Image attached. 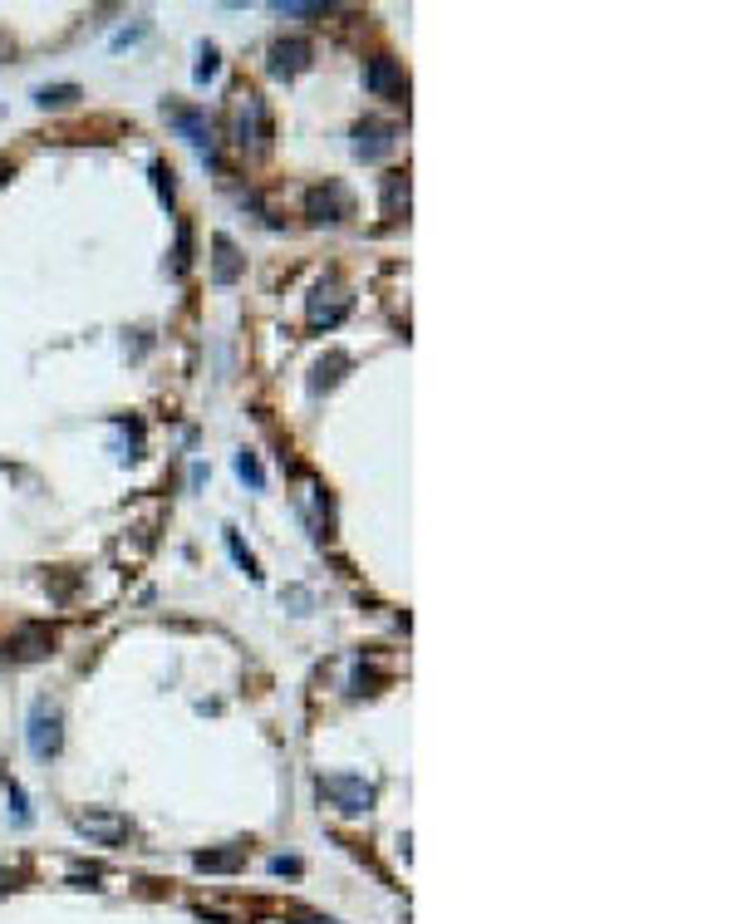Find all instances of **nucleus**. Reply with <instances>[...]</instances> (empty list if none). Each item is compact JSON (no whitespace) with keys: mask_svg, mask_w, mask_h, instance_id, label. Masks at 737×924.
Here are the masks:
<instances>
[{"mask_svg":"<svg viewBox=\"0 0 737 924\" xmlns=\"http://www.w3.org/2000/svg\"><path fill=\"white\" fill-rule=\"evenodd\" d=\"M64 718H59V708L50 703V698H40L35 708H30V728H25V743H30V752L40 757V762H50V757H59V748H64V728H59Z\"/></svg>","mask_w":737,"mask_h":924,"instance_id":"nucleus-1","label":"nucleus"},{"mask_svg":"<svg viewBox=\"0 0 737 924\" xmlns=\"http://www.w3.org/2000/svg\"><path fill=\"white\" fill-rule=\"evenodd\" d=\"M236 143L251 148V153L271 148V109H266L261 94H241V104H236Z\"/></svg>","mask_w":737,"mask_h":924,"instance_id":"nucleus-2","label":"nucleus"},{"mask_svg":"<svg viewBox=\"0 0 737 924\" xmlns=\"http://www.w3.org/2000/svg\"><path fill=\"white\" fill-rule=\"evenodd\" d=\"M305 217L310 222H330V227H340L344 217H354V197H349V187L344 182H320V187H310L305 192Z\"/></svg>","mask_w":737,"mask_h":924,"instance_id":"nucleus-3","label":"nucleus"},{"mask_svg":"<svg viewBox=\"0 0 737 924\" xmlns=\"http://www.w3.org/2000/svg\"><path fill=\"white\" fill-rule=\"evenodd\" d=\"M320 797H325V802H335L344 816H359V811L374 807V787H369L364 777H349V772H330V777H320Z\"/></svg>","mask_w":737,"mask_h":924,"instance_id":"nucleus-4","label":"nucleus"},{"mask_svg":"<svg viewBox=\"0 0 737 924\" xmlns=\"http://www.w3.org/2000/svg\"><path fill=\"white\" fill-rule=\"evenodd\" d=\"M74 831L89 836L94 846H123L133 826H128V816H118V811L89 807V811H74Z\"/></svg>","mask_w":737,"mask_h":924,"instance_id":"nucleus-5","label":"nucleus"},{"mask_svg":"<svg viewBox=\"0 0 737 924\" xmlns=\"http://www.w3.org/2000/svg\"><path fill=\"white\" fill-rule=\"evenodd\" d=\"M163 118L177 128V138H182L187 148H197V153L212 163V123H207V114H202V109H187V104H163Z\"/></svg>","mask_w":737,"mask_h":924,"instance_id":"nucleus-6","label":"nucleus"},{"mask_svg":"<svg viewBox=\"0 0 737 924\" xmlns=\"http://www.w3.org/2000/svg\"><path fill=\"white\" fill-rule=\"evenodd\" d=\"M364 89H369L374 99H394V104H403V99H408V74H403L398 59H369V64H364Z\"/></svg>","mask_w":737,"mask_h":924,"instance_id":"nucleus-7","label":"nucleus"},{"mask_svg":"<svg viewBox=\"0 0 737 924\" xmlns=\"http://www.w3.org/2000/svg\"><path fill=\"white\" fill-rule=\"evenodd\" d=\"M349 310H354V300H349V295H344L335 281H330V286L320 281V286H315V295H310V310H305V315H310V330H335Z\"/></svg>","mask_w":737,"mask_h":924,"instance_id":"nucleus-8","label":"nucleus"},{"mask_svg":"<svg viewBox=\"0 0 737 924\" xmlns=\"http://www.w3.org/2000/svg\"><path fill=\"white\" fill-rule=\"evenodd\" d=\"M394 143H398V128H394V123L364 118V123L354 128V158H364V163H374V158L394 153Z\"/></svg>","mask_w":737,"mask_h":924,"instance_id":"nucleus-9","label":"nucleus"},{"mask_svg":"<svg viewBox=\"0 0 737 924\" xmlns=\"http://www.w3.org/2000/svg\"><path fill=\"white\" fill-rule=\"evenodd\" d=\"M55 654V630L50 625H20L5 639V659H45Z\"/></svg>","mask_w":737,"mask_h":924,"instance_id":"nucleus-10","label":"nucleus"},{"mask_svg":"<svg viewBox=\"0 0 737 924\" xmlns=\"http://www.w3.org/2000/svg\"><path fill=\"white\" fill-rule=\"evenodd\" d=\"M305 64H310V40L290 35V40H276V45H271V64H266V69H271L276 79H295Z\"/></svg>","mask_w":737,"mask_h":924,"instance_id":"nucleus-11","label":"nucleus"},{"mask_svg":"<svg viewBox=\"0 0 737 924\" xmlns=\"http://www.w3.org/2000/svg\"><path fill=\"white\" fill-rule=\"evenodd\" d=\"M241 271H246V261H241L236 241H231L227 231H217V236H212V281H217V286H231Z\"/></svg>","mask_w":737,"mask_h":924,"instance_id":"nucleus-12","label":"nucleus"},{"mask_svg":"<svg viewBox=\"0 0 737 924\" xmlns=\"http://www.w3.org/2000/svg\"><path fill=\"white\" fill-rule=\"evenodd\" d=\"M344 369H349V354L344 349H330L320 364H315V374H310V394H325V389H335L344 379Z\"/></svg>","mask_w":737,"mask_h":924,"instance_id":"nucleus-13","label":"nucleus"},{"mask_svg":"<svg viewBox=\"0 0 737 924\" xmlns=\"http://www.w3.org/2000/svg\"><path fill=\"white\" fill-rule=\"evenodd\" d=\"M192 866L227 875V870H241V866H246V851H241V846H236V851H197V856H192Z\"/></svg>","mask_w":737,"mask_h":924,"instance_id":"nucleus-14","label":"nucleus"},{"mask_svg":"<svg viewBox=\"0 0 737 924\" xmlns=\"http://www.w3.org/2000/svg\"><path fill=\"white\" fill-rule=\"evenodd\" d=\"M79 99V84H40L35 89V104L40 109H69Z\"/></svg>","mask_w":737,"mask_h":924,"instance_id":"nucleus-15","label":"nucleus"},{"mask_svg":"<svg viewBox=\"0 0 737 924\" xmlns=\"http://www.w3.org/2000/svg\"><path fill=\"white\" fill-rule=\"evenodd\" d=\"M398 207H408V177L389 173V177H384V212H389V217H398Z\"/></svg>","mask_w":737,"mask_h":924,"instance_id":"nucleus-16","label":"nucleus"},{"mask_svg":"<svg viewBox=\"0 0 737 924\" xmlns=\"http://www.w3.org/2000/svg\"><path fill=\"white\" fill-rule=\"evenodd\" d=\"M236 477H241V482H251V492H261V487H266V472H261L256 453H236Z\"/></svg>","mask_w":737,"mask_h":924,"instance_id":"nucleus-17","label":"nucleus"},{"mask_svg":"<svg viewBox=\"0 0 737 924\" xmlns=\"http://www.w3.org/2000/svg\"><path fill=\"white\" fill-rule=\"evenodd\" d=\"M227 551L236 556V566H241L246 576H251V580H261V571H256V556H251V551L241 546V536H236V531H227Z\"/></svg>","mask_w":737,"mask_h":924,"instance_id":"nucleus-18","label":"nucleus"},{"mask_svg":"<svg viewBox=\"0 0 737 924\" xmlns=\"http://www.w3.org/2000/svg\"><path fill=\"white\" fill-rule=\"evenodd\" d=\"M217 69H222V55H217L212 45H202V59H197L192 79H197V84H207V79H217Z\"/></svg>","mask_w":737,"mask_h":924,"instance_id":"nucleus-19","label":"nucleus"},{"mask_svg":"<svg viewBox=\"0 0 737 924\" xmlns=\"http://www.w3.org/2000/svg\"><path fill=\"white\" fill-rule=\"evenodd\" d=\"M187 261H192V227H177V256H172V271L182 276V271H187Z\"/></svg>","mask_w":737,"mask_h":924,"instance_id":"nucleus-20","label":"nucleus"},{"mask_svg":"<svg viewBox=\"0 0 737 924\" xmlns=\"http://www.w3.org/2000/svg\"><path fill=\"white\" fill-rule=\"evenodd\" d=\"M143 35H148V20H138V25H133V30H118L114 40H109V45H114V50H128V45H138V40H143Z\"/></svg>","mask_w":737,"mask_h":924,"instance_id":"nucleus-21","label":"nucleus"},{"mask_svg":"<svg viewBox=\"0 0 737 924\" xmlns=\"http://www.w3.org/2000/svg\"><path fill=\"white\" fill-rule=\"evenodd\" d=\"M148 173L158 177V197H163V202H168V207H172V168H168V163H153Z\"/></svg>","mask_w":737,"mask_h":924,"instance_id":"nucleus-22","label":"nucleus"},{"mask_svg":"<svg viewBox=\"0 0 737 924\" xmlns=\"http://www.w3.org/2000/svg\"><path fill=\"white\" fill-rule=\"evenodd\" d=\"M276 15H325V5H295V0H276Z\"/></svg>","mask_w":737,"mask_h":924,"instance_id":"nucleus-23","label":"nucleus"},{"mask_svg":"<svg viewBox=\"0 0 737 924\" xmlns=\"http://www.w3.org/2000/svg\"><path fill=\"white\" fill-rule=\"evenodd\" d=\"M271 870H276V875H295V870H300V861H285V856H276V861H271Z\"/></svg>","mask_w":737,"mask_h":924,"instance_id":"nucleus-24","label":"nucleus"},{"mask_svg":"<svg viewBox=\"0 0 737 924\" xmlns=\"http://www.w3.org/2000/svg\"><path fill=\"white\" fill-rule=\"evenodd\" d=\"M10 173H15V168H10V163H0V187H5V177Z\"/></svg>","mask_w":737,"mask_h":924,"instance_id":"nucleus-25","label":"nucleus"},{"mask_svg":"<svg viewBox=\"0 0 737 924\" xmlns=\"http://www.w3.org/2000/svg\"><path fill=\"white\" fill-rule=\"evenodd\" d=\"M0 59H10V40L5 35H0Z\"/></svg>","mask_w":737,"mask_h":924,"instance_id":"nucleus-26","label":"nucleus"},{"mask_svg":"<svg viewBox=\"0 0 737 924\" xmlns=\"http://www.w3.org/2000/svg\"><path fill=\"white\" fill-rule=\"evenodd\" d=\"M295 924H335V920H295Z\"/></svg>","mask_w":737,"mask_h":924,"instance_id":"nucleus-27","label":"nucleus"}]
</instances>
